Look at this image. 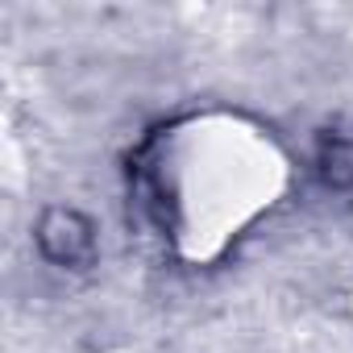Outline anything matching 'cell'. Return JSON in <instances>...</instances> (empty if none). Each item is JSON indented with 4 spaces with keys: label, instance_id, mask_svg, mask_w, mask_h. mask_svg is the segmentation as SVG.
Returning <instances> with one entry per match:
<instances>
[{
    "label": "cell",
    "instance_id": "6da1fadb",
    "mask_svg": "<svg viewBox=\"0 0 353 353\" xmlns=\"http://www.w3.org/2000/svg\"><path fill=\"white\" fill-rule=\"evenodd\" d=\"M34 241H38V254L59 270H88L96 262V225L71 204L46 208L38 216Z\"/></svg>",
    "mask_w": 353,
    "mask_h": 353
},
{
    "label": "cell",
    "instance_id": "7a4b0ae2",
    "mask_svg": "<svg viewBox=\"0 0 353 353\" xmlns=\"http://www.w3.org/2000/svg\"><path fill=\"white\" fill-rule=\"evenodd\" d=\"M312 174L324 192H349L353 188V129L328 125L312 145Z\"/></svg>",
    "mask_w": 353,
    "mask_h": 353
}]
</instances>
